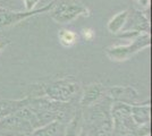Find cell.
Returning <instances> with one entry per match:
<instances>
[{"label":"cell","instance_id":"6da1fadb","mask_svg":"<svg viewBox=\"0 0 152 136\" xmlns=\"http://www.w3.org/2000/svg\"><path fill=\"white\" fill-rule=\"evenodd\" d=\"M49 15L56 23L68 24L80 16H89V9L81 0H53Z\"/></svg>","mask_w":152,"mask_h":136},{"label":"cell","instance_id":"7a4b0ae2","mask_svg":"<svg viewBox=\"0 0 152 136\" xmlns=\"http://www.w3.org/2000/svg\"><path fill=\"white\" fill-rule=\"evenodd\" d=\"M151 44V38L148 32H141L132 39V42L127 45H113L106 49V53L114 61L128 60L135 53Z\"/></svg>","mask_w":152,"mask_h":136},{"label":"cell","instance_id":"3957f363","mask_svg":"<svg viewBox=\"0 0 152 136\" xmlns=\"http://www.w3.org/2000/svg\"><path fill=\"white\" fill-rule=\"evenodd\" d=\"M53 6V0L50 4L45 5V7L40 8V9H34V10H24V12H12L5 9L4 12L0 13V30L5 28V27H9L15 24H18L23 20L30 18L32 16H35L39 14L48 13Z\"/></svg>","mask_w":152,"mask_h":136},{"label":"cell","instance_id":"277c9868","mask_svg":"<svg viewBox=\"0 0 152 136\" xmlns=\"http://www.w3.org/2000/svg\"><path fill=\"white\" fill-rule=\"evenodd\" d=\"M78 91V85L72 84L68 81H60L45 87V93L56 100H68Z\"/></svg>","mask_w":152,"mask_h":136},{"label":"cell","instance_id":"5b68a950","mask_svg":"<svg viewBox=\"0 0 152 136\" xmlns=\"http://www.w3.org/2000/svg\"><path fill=\"white\" fill-rule=\"evenodd\" d=\"M150 30L149 20L144 16V14L140 10L128 12L127 20L123 27V32L126 31H135V32H148Z\"/></svg>","mask_w":152,"mask_h":136},{"label":"cell","instance_id":"8992f818","mask_svg":"<svg viewBox=\"0 0 152 136\" xmlns=\"http://www.w3.org/2000/svg\"><path fill=\"white\" fill-rule=\"evenodd\" d=\"M102 93V86L100 84H91L89 85L85 92L83 94L82 100H81V104L83 105H90L93 102H95Z\"/></svg>","mask_w":152,"mask_h":136},{"label":"cell","instance_id":"52a82bcc","mask_svg":"<svg viewBox=\"0 0 152 136\" xmlns=\"http://www.w3.org/2000/svg\"><path fill=\"white\" fill-rule=\"evenodd\" d=\"M128 12L129 10H123V12L118 13L117 15H115L114 17L108 22V25H107L108 31L110 33H113V34L121 32L123 27H124L125 23H126Z\"/></svg>","mask_w":152,"mask_h":136},{"label":"cell","instance_id":"ba28073f","mask_svg":"<svg viewBox=\"0 0 152 136\" xmlns=\"http://www.w3.org/2000/svg\"><path fill=\"white\" fill-rule=\"evenodd\" d=\"M107 92L109 93V95H111L113 97L117 99V100H124L125 101V97L127 99H135L136 97V92L132 87H128V86H116V87H111V89H108Z\"/></svg>","mask_w":152,"mask_h":136},{"label":"cell","instance_id":"9c48e42d","mask_svg":"<svg viewBox=\"0 0 152 136\" xmlns=\"http://www.w3.org/2000/svg\"><path fill=\"white\" fill-rule=\"evenodd\" d=\"M132 115H133L134 120L137 124H146L150 120V107L145 105V107H137V105H133L131 108Z\"/></svg>","mask_w":152,"mask_h":136},{"label":"cell","instance_id":"30bf717a","mask_svg":"<svg viewBox=\"0 0 152 136\" xmlns=\"http://www.w3.org/2000/svg\"><path fill=\"white\" fill-rule=\"evenodd\" d=\"M58 39L64 47L69 48L77 42V34L69 30H60L58 33Z\"/></svg>","mask_w":152,"mask_h":136},{"label":"cell","instance_id":"8fae6325","mask_svg":"<svg viewBox=\"0 0 152 136\" xmlns=\"http://www.w3.org/2000/svg\"><path fill=\"white\" fill-rule=\"evenodd\" d=\"M58 125L59 124L57 121H52L51 124L47 125L45 127L35 130L33 134H31V136H55L56 132H57Z\"/></svg>","mask_w":152,"mask_h":136},{"label":"cell","instance_id":"7c38bea8","mask_svg":"<svg viewBox=\"0 0 152 136\" xmlns=\"http://www.w3.org/2000/svg\"><path fill=\"white\" fill-rule=\"evenodd\" d=\"M81 130V115H76L66 129V136H78V133Z\"/></svg>","mask_w":152,"mask_h":136},{"label":"cell","instance_id":"4fadbf2b","mask_svg":"<svg viewBox=\"0 0 152 136\" xmlns=\"http://www.w3.org/2000/svg\"><path fill=\"white\" fill-rule=\"evenodd\" d=\"M41 0H24V6L25 10H34L35 7Z\"/></svg>","mask_w":152,"mask_h":136},{"label":"cell","instance_id":"5bb4252c","mask_svg":"<svg viewBox=\"0 0 152 136\" xmlns=\"http://www.w3.org/2000/svg\"><path fill=\"white\" fill-rule=\"evenodd\" d=\"M82 34H83V38L86 40V41H91V40L94 38V32L91 28H84L82 31Z\"/></svg>","mask_w":152,"mask_h":136},{"label":"cell","instance_id":"9a60e30c","mask_svg":"<svg viewBox=\"0 0 152 136\" xmlns=\"http://www.w3.org/2000/svg\"><path fill=\"white\" fill-rule=\"evenodd\" d=\"M137 1V4L141 5L142 7H149V4H150V0H136Z\"/></svg>","mask_w":152,"mask_h":136},{"label":"cell","instance_id":"2e32d148","mask_svg":"<svg viewBox=\"0 0 152 136\" xmlns=\"http://www.w3.org/2000/svg\"><path fill=\"white\" fill-rule=\"evenodd\" d=\"M5 47H6V43H5V42H0V51H1Z\"/></svg>","mask_w":152,"mask_h":136},{"label":"cell","instance_id":"e0dca14e","mask_svg":"<svg viewBox=\"0 0 152 136\" xmlns=\"http://www.w3.org/2000/svg\"><path fill=\"white\" fill-rule=\"evenodd\" d=\"M78 136H86V134H85V132H84V130H82V132H81V134H78Z\"/></svg>","mask_w":152,"mask_h":136},{"label":"cell","instance_id":"ac0fdd59","mask_svg":"<svg viewBox=\"0 0 152 136\" xmlns=\"http://www.w3.org/2000/svg\"><path fill=\"white\" fill-rule=\"evenodd\" d=\"M5 9H6V8H2V7H0V13H1V12H4Z\"/></svg>","mask_w":152,"mask_h":136}]
</instances>
